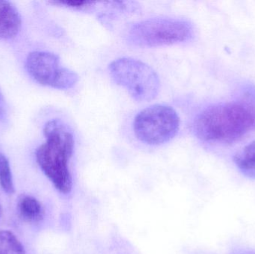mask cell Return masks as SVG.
<instances>
[{"label":"cell","instance_id":"obj_11","mask_svg":"<svg viewBox=\"0 0 255 254\" xmlns=\"http://www.w3.org/2000/svg\"><path fill=\"white\" fill-rule=\"evenodd\" d=\"M0 185L7 194L14 192L11 171L8 160L3 154L0 153Z\"/></svg>","mask_w":255,"mask_h":254},{"label":"cell","instance_id":"obj_1","mask_svg":"<svg viewBox=\"0 0 255 254\" xmlns=\"http://www.w3.org/2000/svg\"><path fill=\"white\" fill-rule=\"evenodd\" d=\"M255 111L247 103L211 106L199 113L194 122L195 134L207 143H232L254 127Z\"/></svg>","mask_w":255,"mask_h":254},{"label":"cell","instance_id":"obj_5","mask_svg":"<svg viewBox=\"0 0 255 254\" xmlns=\"http://www.w3.org/2000/svg\"><path fill=\"white\" fill-rule=\"evenodd\" d=\"M180 118L177 112L167 105L155 104L139 112L133 128L139 141L158 146L170 141L179 131Z\"/></svg>","mask_w":255,"mask_h":254},{"label":"cell","instance_id":"obj_6","mask_svg":"<svg viewBox=\"0 0 255 254\" xmlns=\"http://www.w3.org/2000/svg\"><path fill=\"white\" fill-rule=\"evenodd\" d=\"M25 67L37 83L55 89H70L79 81L78 75L63 67L58 55L51 52H31L27 57Z\"/></svg>","mask_w":255,"mask_h":254},{"label":"cell","instance_id":"obj_4","mask_svg":"<svg viewBox=\"0 0 255 254\" xmlns=\"http://www.w3.org/2000/svg\"><path fill=\"white\" fill-rule=\"evenodd\" d=\"M115 82L125 88L137 101H149L158 95L160 82L156 72L148 64L130 58L115 60L109 66Z\"/></svg>","mask_w":255,"mask_h":254},{"label":"cell","instance_id":"obj_9","mask_svg":"<svg viewBox=\"0 0 255 254\" xmlns=\"http://www.w3.org/2000/svg\"><path fill=\"white\" fill-rule=\"evenodd\" d=\"M18 209L21 216L28 222H38L43 218V207L34 197H22L18 203Z\"/></svg>","mask_w":255,"mask_h":254},{"label":"cell","instance_id":"obj_13","mask_svg":"<svg viewBox=\"0 0 255 254\" xmlns=\"http://www.w3.org/2000/svg\"><path fill=\"white\" fill-rule=\"evenodd\" d=\"M244 254H255V253H253V252H247V253Z\"/></svg>","mask_w":255,"mask_h":254},{"label":"cell","instance_id":"obj_8","mask_svg":"<svg viewBox=\"0 0 255 254\" xmlns=\"http://www.w3.org/2000/svg\"><path fill=\"white\" fill-rule=\"evenodd\" d=\"M234 161L243 174L250 178H255V141L238 152Z\"/></svg>","mask_w":255,"mask_h":254},{"label":"cell","instance_id":"obj_12","mask_svg":"<svg viewBox=\"0 0 255 254\" xmlns=\"http://www.w3.org/2000/svg\"><path fill=\"white\" fill-rule=\"evenodd\" d=\"M4 115V102L3 99L2 95L0 92V119L2 118Z\"/></svg>","mask_w":255,"mask_h":254},{"label":"cell","instance_id":"obj_10","mask_svg":"<svg viewBox=\"0 0 255 254\" xmlns=\"http://www.w3.org/2000/svg\"><path fill=\"white\" fill-rule=\"evenodd\" d=\"M0 254H25V249L14 234L0 231Z\"/></svg>","mask_w":255,"mask_h":254},{"label":"cell","instance_id":"obj_3","mask_svg":"<svg viewBox=\"0 0 255 254\" xmlns=\"http://www.w3.org/2000/svg\"><path fill=\"white\" fill-rule=\"evenodd\" d=\"M193 28L188 21L175 18H151L136 22L128 32V40L139 47H157L190 40Z\"/></svg>","mask_w":255,"mask_h":254},{"label":"cell","instance_id":"obj_2","mask_svg":"<svg viewBox=\"0 0 255 254\" xmlns=\"http://www.w3.org/2000/svg\"><path fill=\"white\" fill-rule=\"evenodd\" d=\"M43 133L46 140L36 152L37 164L55 189L67 195L73 189L70 161L74 152V137L59 119L49 121Z\"/></svg>","mask_w":255,"mask_h":254},{"label":"cell","instance_id":"obj_7","mask_svg":"<svg viewBox=\"0 0 255 254\" xmlns=\"http://www.w3.org/2000/svg\"><path fill=\"white\" fill-rule=\"evenodd\" d=\"M21 25V16L14 4L8 1H0V38L16 37Z\"/></svg>","mask_w":255,"mask_h":254}]
</instances>
